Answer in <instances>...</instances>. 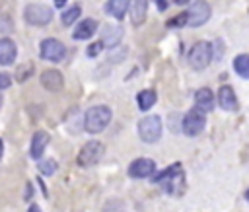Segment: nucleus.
Wrapping results in <instances>:
<instances>
[{
  "instance_id": "f257e3e1",
  "label": "nucleus",
  "mask_w": 249,
  "mask_h": 212,
  "mask_svg": "<svg viewBox=\"0 0 249 212\" xmlns=\"http://www.w3.org/2000/svg\"><path fill=\"white\" fill-rule=\"evenodd\" d=\"M111 123V109L107 105H93L84 115V128L89 134H97L107 128Z\"/></svg>"
},
{
  "instance_id": "f03ea898",
  "label": "nucleus",
  "mask_w": 249,
  "mask_h": 212,
  "mask_svg": "<svg viewBox=\"0 0 249 212\" xmlns=\"http://www.w3.org/2000/svg\"><path fill=\"white\" fill-rule=\"evenodd\" d=\"M161 119L158 115H148L138 121V138L144 144H154L161 138Z\"/></svg>"
},
{
  "instance_id": "7ed1b4c3",
  "label": "nucleus",
  "mask_w": 249,
  "mask_h": 212,
  "mask_svg": "<svg viewBox=\"0 0 249 212\" xmlns=\"http://www.w3.org/2000/svg\"><path fill=\"white\" fill-rule=\"evenodd\" d=\"M212 45L208 41H196L189 51V64L195 70H204L212 60Z\"/></svg>"
},
{
  "instance_id": "20e7f679",
  "label": "nucleus",
  "mask_w": 249,
  "mask_h": 212,
  "mask_svg": "<svg viewBox=\"0 0 249 212\" xmlns=\"http://www.w3.org/2000/svg\"><path fill=\"white\" fill-rule=\"evenodd\" d=\"M105 154V146L97 140H91V142H86L82 146V150L78 152V158H76V163L80 167H91L95 163H99V159L103 158Z\"/></svg>"
},
{
  "instance_id": "39448f33",
  "label": "nucleus",
  "mask_w": 249,
  "mask_h": 212,
  "mask_svg": "<svg viewBox=\"0 0 249 212\" xmlns=\"http://www.w3.org/2000/svg\"><path fill=\"white\" fill-rule=\"evenodd\" d=\"M204 126H206V117H204V113L200 111V109H191V111H187V115L183 117V124H181V128H183V132L187 134V136H198L202 130H204Z\"/></svg>"
},
{
  "instance_id": "423d86ee",
  "label": "nucleus",
  "mask_w": 249,
  "mask_h": 212,
  "mask_svg": "<svg viewBox=\"0 0 249 212\" xmlns=\"http://www.w3.org/2000/svg\"><path fill=\"white\" fill-rule=\"evenodd\" d=\"M23 18L31 25H47L53 19V10L45 4H27L23 10Z\"/></svg>"
},
{
  "instance_id": "0eeeda50",
  "label": "nucleus",
  "mask_w": 249,
  "mask_h": 212,
  "mask_svg": "<svg viewBox=\"0 0 249 212\" xmlns=\"http://www.w3.org/2000/svg\"><path fill=\"white\" fill-rule=\"evenodd\" d=\"M39 54L43 60H49V62H60L64 56H66V47L58 41V39H43L41 41V47H39Z\"/></svg>"
},
{
  "instance_id": "6e6552de",
  "label": "nucleus",
  "mask_w": 249,
  "mask_h": 212,
  "mask_svg": "<svg viewBox=\"0 0 249 212\" xmlns=\"http://www.w3.org/2000/svg\"><path fill=\"white\" fill-rule=\"evenodd\" d=\"M210 14H212L210 4L206 0H196L191 4L189 12H187V23L191 27H200L210 19Z\"/></svg>"
},
{
  "instance_id": "1a4fd4ad",
  "label": "nucleus",
  "mask_w": 249,
  "mask_h": 212,
  "mask_svg": "<svg viewBox=\"0 0 249 212\" xmlns=\"http://www.w3.org/2000/svg\"><path fill=\"white\" fill-rule=\"evenodd\" d=\"M156 173V161L150 158H136L128 165V177L132 179H146Z\"/></svg>"
},
{
  "instance_id": "9d476101",
  "label": "nucleus",
  "mask_w": 249,
  "mask_h": 212,
  "mask_svg": "<svg viewBox=\"0 0 249 212\" xmlns=\"http://www.w3.org/2000/svg\"><path fill=\"white\" fill-rule=\"evenodd\" d=\"M152 181H154V183L163 185V187H165V191H167V193H171V191H173L175 181H183L181 163H173V165H169V167H167V169H163L161 173L154 175V177H152Z\"/></svg>"
},
{
  "instance_id": "9b49d317",
  "label": "nucleus",
  "mask_w": 249,
  "mask_h": 212,
  "mask_svg": "<svg viewBox=\"0 0 249 212\" xmlns=\"http://www.w3.org/2000/svg\"><path fill=\"white\" fill-rule=\"evenodd\" d=\"M49 140H51V136H49V132H45V130H37V132L33 134L31 144H29V156H31V159H41V158H43Z\"/></svg>"
},
{
  "instance_id": "f8f14e48",
  "label": "nucleus",
  "mask_w": 249,
  "mask_h": 212,
  "mask_svg": "<svg viewBox=\"0 0 249 212\" xmlns=\"http://www.w3.org/2000/svg\"><path fill=\"white\" fill-rule=\"evenodd\" d=\"M218 105L224 109V111H237L239 103H237V95L233 91L231 86H222L218 89Z\"/></svg>"
},
{
  "instance_id": "ddd939ff",
  "label": "nucleus",
  "mask_w": 249,
  "mask_h": 212,
  "mask_svg": "<svg viewBox=\"0 0 249 212\" xmlns=\"http://www.w3.org/2000/svg\"><path fill=\"white\" fill-rule=\"evenodd\" d=\"M41 84H43V88L49 89V91H60V89L64 88V78H62V74H60L58 70L49 68V70H45V72L41 74Z\"/></svg>"
},
{
  "instance_id": "4468645a",
  "label": "nucleus",
  "mask_w": 249,
  "mask_h": 212,
  "mask_svg": "<svg viewBox=\"0 0 249 212\" xmlns=\"http://www.w3.org/2000/svg\"><path fill=\"white\" fill-rule=\"evenodd\" d=\"M16 54H18L16 43H14L10 37H2V39H0V64H2V66L14 64Z\"/></svg>"
},
{
  "instance_id": "2eb2a0df",
  "label": "nucleus",
  "mask_w": 249,
  "mask_h": 212,
  "mask_svg": "<svg viewBox=\"0 0 249 212\" xmlns=\"http://www.w3.org/2000/svg\"><path fill=\"white\" fill-rule=\"evenodd\" d=\"M121 37H123V27L121 25H105L103 27V33H101V45L103 47H117L121 43Z\"/></svg>"
},
{
  "instance_id": "dca6fc26",
  "label": "nucleus",
  "mask_w": 249,
  "mask_h": 212,
  "mask_svg": "<svg viewBox=\"0 0 249 212\" xmlns=\"http://www.w3.org/2000/svg\"><path fill=\"white\" fill-rule=\"evenodd\" d=\"M214 99H216V97H214V93H212L210 88H200V89H196V93H195L196 109H200L202 113L214 109Z\"/></svg>"
},
{
  "instance_id": "f3484780",
  "label": "nucleus",
  "mask_w": 249,
  "mask_h": 212,
  "mask_svg": "<svg viewBox=\"0 0 249 212\" xmlns=\"http://www.w3.org/2000/svg\"><path fill=\"white\" fill-rule=\"evenodd\" d=\"M95 29H97V21L91 19V18H86V19H82V21L76 25L72 37H74V39H89V37H93Z\"/></svg>"
},
{
  "instance_id": "a211bd4d",
  "label": "nucleus",
  "mask_w": 249,
  "mask_h": 212,
  "mask_svg": "<svg viewBox=\"0 0 249 212\" xmlns=\"http://www.w3.org/2000/svg\"><path fill=\"white\" fill-rule=\"evenodd\" d=\"M130 2H132V0H109L107 6H105V12L111 14L115 19H123L124 14L128 12Z\"/></svg>"
},
{
  "instance_id": "6ab92c4d",
  "label": "nucleus",
  "mask_w": 249,
  "mask_h": 212,
  "mask_svg": "<svg viewBox=\"0 0 249 212\" xmlns=\"http://www.w3.org/2000/svg\"><path fill=\"white\" fill-rule=\"evenodd\" d=\"M130 18L134 25H140L146 19V10H148V0H134L130 2Z\"/></svg>"
},
{
  "instance_id": "aec40b11",
  "label": "nucleus",
  "mask_w": 249,
  "mask_h": 212,
  "mask_svg": "<svg viewBox=\"0 0 249 212\" xmlns=\"http://www.w3.org/2000/svg\"><path fill=\"white\" fill-rule=\"evenodd\" d=\"M156 101H158V95H156L154 89H142L136 95V103H138V109L140 111H150Z\"/></svg>"
},
{
  "instance_id": "412c9836",
  "label": "nucleus",
  "mask_w": 249,
  "mask_h": 212,
  "mask_svg": "<svg viewBox=\"0 0 249 212\" xmlns=\"http://www.w3.org/2000/svg\"><path fill=\"white\" fill-rule=\"evenodd\" d=\"M233 70H235L243 80L249 78V56H247L245 53H241V54H237V56L233 58Z\"/></svg>"
},
{
  "instance_id": "4be33fe9",
  "label": "nucleus",
  "mask_w": 249,
  "mask_h": 212,
  "mask_svg": "<svg viewBox=\"0 0 249 212\" xmlns=\"http://www.w3.org/2000/svg\"><path fill=\"white\" fill-rule=\"evenodd\" d=\"M80 14H82V8H80V6H72V8L64 10V12H62V16H60L62 25H72V23L80 18Z\"/></svg>"
},
{
  "instance_id": "5701e85b",
  "label": "nucleus",
  "mask_w": 249,
  "mask_h": 212,
  "mask_svg": "<svg viewBox=\"0 0 249 212\" xmlns=\"http://www.w3.org/2000/svg\"><path fill=\"white\" fill-rule=\"evenodd\" d=\"M56 169H58V163L54 161V159H51V158H47V159H39V171H41V175H54L56 173Z\"/></svg>"
},
{
  "instance_id": "b1692460",
  "label": "nucleus",
  "mask_w": 249,
  "mask_h": 212,
  "mask_svg": "<svg viewBox=\"0 0 249 212\" xmlns=\"http://www.w3.org/2000/svg\"><path fill=\"white\" fill-rule=\"evenodd\" d=\"M31 74H33V64H21L19 66V72L16 74V80L18 82H25Z\"/></svg>"
},
{
  "instance_id": "393cba45",
  "label": "nucleus",
  "mask_w": 249,
  "mask_h": 212,
  "mask_svg": "<svg viewBox=\"0 0 249 212\" xmlns=\"http://www.w3.org/2000/svg\"><path fill=\"white\" fill-rule=\"evenodd\" d=\"M183 25H187V12H183V14L175 16L173 19H169V21H167V27H183Z\"/></svg>"
},
{
  "instance_id": "a878e982",
  "label": "nucleus",
  "mask_w": 249,
  "mask_h": 212,
  "mask_svg": "<svg viewBox=\"0 0 249 212\" xmlns=\"http://www.w3.org/2000/svg\"><path fill=\"white\" fill-rule=\"evenodd\" d=\"M12 86V76L6 72H0V89H8Z\"/></svg>"
},
{
  "instance_id": "bb28decb",
  "label": "nucleus",
  "mask_w": 249,
  "mask_h": 212,
  "mask_svg": "<svg viewBox=\"0 0 249 212\" xmlns=\"http://www.w3.org/2000/svg\"><path fill=\"white\" fill-rule=\"evenodd\" d=\"M103 45L101 43H93V45H89L88 47V56H95V54H99V49H101Z\"/></svg>"
},
{
  "instance_id": "cd10ccee",
  "label": "nucleus",
  "mask_w": 249,
  "mask_h": 212,
  "mask_svg": "<svg viewBox=\"0 0 249 212\" xmlns=\"http://www.w3.org/2000/svg\"><path fill=\"white\" fill-rule=\"evenodd\" d=\"M156 2H158V8H160L161 12L167 8V0H156Z\"/></svg>"
},
{
  "instance_id": "c85d7f7f",
  "label": "nucleus",
  "mask_w": 249,
  "mask_h": 212,
  "mask_svg": "<svg viewBox=\"0 0 249 212\" xmlns=\"http://www.w3.org/2000/svg\"><path fill=\"white\" fill-rule=\"evenodd\" d=\"M27 212H43V210H41V206H39V204H31V206L27 208Z\"/></svg>"
},
{
  "instance_id": "c756f323",
  "label": "nucleus",
  "mask_w": 249,
  "mask_h": 212,
  "mask_svg": "<svg viewBox=\"0 0 249 212\" xmlns=\"http://www.w3.org/2000/svg\"><path fill=\"white\" fill-rule=\"evenodd\" d=\"M54 4H56V6H58V8H62V6H64V4H66V0H54Z\"/></svg>"
},
{
  "instance_id": "7c9ffc66",
  "label": "nucleus",
  "mask_w": 249,
  "mask_h": 212,
  "mask_svg": "<svg viewBox=\"0 0 249 212\" xmlns=\"http://www.w3.org/2000/svg\"><path fill=\"white\" fill-rule=\"evenodd\" d=\"M177 6H183V4H187V2H191V0H173Z\"/></svg>"
},
{
  "instance_id": "2f4dec72",
  "label": "nucleus",
  "mask_w": 249,
  "mask_h": 212,
  "mask_svg": "<svg viewBox=\"0 0 249 212\" xmlns=\"http://www.w3.org/2000/svg\"><path fill=\"white\" fill-rule=\"evenodd\" d=\"M2 156H4V142H2V138H0V159H2Z\"/></svg>"
},
{
  "instance_id": "473e14b6",
  "label": "nucleus",
  "mask_w": 249,
  "mask_h": 212,
  "mask_svg": "<svg viewBox=\"0 0 249 212\" xmlns=\"http://www.w3.org/2000/svg\"><path fill=\"white\" fill-rule=\"evenodd\" d=\"M0 107H2V95H0Z\"/></svg>"
}]
</instances>
